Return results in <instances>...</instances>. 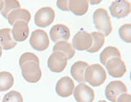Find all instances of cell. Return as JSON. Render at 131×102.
<instances>
[{"instance_id": "1", "label": "cell", "mask_w": 131, "mask_h": 102, "mask_svg": "<svg viewBox=\"0 0 131 102\" xmlns=\"http://www.w3.org/2000/svg\"><path fill=\"white\" fill-rule=\"evenodd\" d=\"M93 20L95 28L98 32L103 34L104 36H108L112 32V24L108 11L105 8H97L93 12Z\"/></svg>"}, {"instance_id": "2", "label": "cell", "mask_w": 131, "mask_h": 102, "mask_svg": "<svg viewBox=\"0 0 131 102\" xmlns=\"http://www.w3.org/2000/svg\"><path fill=\"white\" fill-rule=\"evenodd\" d=\"M106 79V72L99 64L89 65L84 73V80L92 87H99Z\"/></svg>"}, {"instance_id": "3", "label": "cell", "mask_w": 131, "mask_h": 102, "mask_svg": "<svg viewBox=\"0 0 131 102\" xmlns=\"http://www.w3.org/2000/svg\"><path fill=\"white\" fill-rule=\"evenodd\" d=\"M20 69L24 79L29 83H35L41 79L42 71L39 64L35 62H26L20 66Z\"/></svg>"}, {"instance_id": "4", "label": "cell", "mask_w": 131, "mask_h": 102, "mask_svg": "<svg viewBox=\"0 0 131 102\" xmlns=\"http://www.w3.org/2000/svg\"><path fill=\"white\" fill-rule=\"evenodd\" d=\"M55 11L51 7H43L36 11L35 15V23L37 26L45 28L54 21Z\"/></svg>"}, {"instance_id": "5", "label": "cell", "mask_w": 131, "mask_h": 102, "mask_svg": "<svg viewBox=\"0 0 131 102\" xmlns=\"http://www.w3.org/2000/svg\"><path fill=\"white\" fill-rule=\"evenodd\" d=\"M30 43L35 50L43 52L48 47L50 42H49V38L46 31L38 29L31 33Z\"/></svg>"}, {"instance_id": "6", "label": "cell", "mask_w": 131, "mask_h": 102, "mask_svg": "<svg viewBox=\"0 0 131 102\" xmlns=\"http://www.w3.org/2000/svg\"><path fill=\"white\" fill-rule=\"evenodd\" d=\"M128 92L126 85L120 80L112 81L107 84L105 89V96L106 99L112 102H116L118 96Z\"/></svg>"}, {"instance_id": "7", "label": "cell", "mask_w": 131, "mask_h": 102, "mask_svg": "<svg viewBox=\"0 0 131 102\" xmlns=\"http://www.w3.org/2000/svg\"><path fill=\"white\" fill-rule=\"evenodd\" d=\"M67 58L60 52H53L48 60V67L53 73H61L67 65Z\"/></svg>"}, {"instance_id": "8", "label": "cell", "mask_w": 131, "mask_h": 102, "mask_svg": "<svg viewBox=\"0 0 131 102\" xmlns=\"http://www.w3.org/2000/svg\"><path fill=\"white\" fill-rule=\"evenodd\" d=\"M93 44V39L89 33L86 31H79L74 35L72 47L75 50L88 51Z\"/></svg>"}, {"instance_id": "9", "label": "cell", "mask_w": 131, "mask_h": 102, "mask_svg": "<svg viewBox=\"0 0 131 102\" xmlns=\"http://www.w3.org/2000/svg\"><path fill=\"white\" fill-rule=\"evenodd\" d=\"M112 16L121 19L129 16L131 11V3L128 0H115L109 7Z\"/></svg>"}, {"instance_id": "10", "label": "cell", "mask_w": 131, "mask_h": 102, "mask_svg": "<svg viewBox=\"0 0 131 102\" xmlns=\"http://www.w3.org/2000/svg\"><path fill=\"white\" fill-rule=\"evenodd\" d=\"M73 94L76 102H93L95 98L93 88L84 83L78 84L75 87Z\"/></svg>"}, {"instance_id": "11", "label": "cell", "mask_w": 131, "mask_h": 102, "mask_svg": "<svg viewBox=\"0 0 131 102\" xmlns=\"http://www.w3.org/2000/svg\"><path fill=\"white\" fill-rule=\"evenodd\" d=\"M105 66L108 73L113 78H121L125 74L127 71L126 65L124 60L118 57L110 59Z\"/></svg>"}, {"instance_id": "12", "label": "cell", "mask_w": 131, "mask_h": 102, "mask_svg": "<svg viewBox=\"0 0 131 102\" xmlns=\"http://www.w3.org/2000/svg\"><path fill=\"white\" fill-rule=\"evenodd\" d=\"M75 87V83L71 77H62L56 84V92L61 97H69L73 94Z\"/></svg>"}, {"instance_id": "13", "label": "cell", "mask_w": 131, "mask_h": 102, "mask_svg": "<svg viewBox=\"0 0 131 102\" xmlns=\"http://www.w3.org/2000/svg\"><path fill=\"white\" fill-rule=\"evenodd\" d=\"M49 35L51 39L55 43L61 42V41H67L71 37V31L66 24H57L50 29Z\"/></svg>"}, {"instance_id": "14", "label": "cell", "mask_w": 131, "mask_h": 102, "mask_svg": "<svg viewBox=\"0 0 131 102\" xmlns=\"http://www.w3.org/2000/svg\"><path fill=\"white\" fill-rule=\"evenodd\" d=\"M29 34H30V28H29L27 22L20 20L13 24V28L12 30V35L16 43L24 42L25 40H26Z\"/></svg>"}, {"instance_id": "15", "label": "cell", "mask_w": 131, "mask_h": 102, "mask_svg": "<svg viewBox=\"0 0 131 102\" xmlns=\"http://www.w3.org/2000/svg\"><path fill=\"white\" fill-rule=\"evenodd\" d=\"M89 64L83 60H79L74 63L71 67V74L72 78L78 83H85L84 73Z\"/></svg>"}, {"instance_id": "16", "label": "cell", "mask_w": 131, "mask_h": 102, "mask_svg": "<svg viewBox=\"0 0 131 102\" xmlns=\"http://www.w3.org/2000/svg\"><path fill=\"white\" fill-rule=\"evenodd\" d=\"M17 43L12 37L10 28H3L0 30V47L3 50H11L14 48Z\"/></svg>"}, {"instance_id": "17", "label": "cell", "mask_w": 131, "mask_h": 102, "mask_svg": "<svg viewBox=\"0 0 131 102\" xmlns=\"http://www.w3.org/2000/svg\"><path fill=\"white\" fill-rule=\"evenodd\" d=\"M7 19L8 20V23L12 26H13L16 22L20 21V20H23V21L29 23L31 19V14L26 8L20 7L10 12Z\"/></svg>"}, {"instance_id": "18", "label": "cell", "mask_w": 131, "mask_h": 102, "mask_svg": "<svg viewBox=\"0 0 131 102\" xmlns=\"http://www.w3.org/2000/svg\"><path fill=\"white\" fill-rule=\"evenodd\" d=\"M89 4L87 0H70L69 11L75 16H83L89 10Z\"/></svg>"}, {"instance_id": "19", "label": "cell", "mask_w": 131, "mask_h": 102, "mask_svg": "<svg viewBox=\"0 0 131 102\" xmlns=\"http://www.w3.org/2000/svg\"><path fill=\"white\" fill-rule=\"evenodd\" d=\"M53 52H60L66 56L67 60L71 59L75 54V50L72 47V45L67 41H61L57 42L53 46Z\"/></svg>"}, {"instance_id": "20", "label": "cell", "mask_w": 131, "mask_h": 102, "mask_svg": "<svg viewBox=\"0 0 131 102\" xmlns=\"http://www.w3.org/2000/svg\"><path fill=\"white\" fill-rule=\"evenodd\" d=\"M114 57L121 58V51L116 47L109 46V47H106L105 49H103V51L101 52L100 61L103 65H106V62H107L110 59L114 58Z\"/></svg>"}, {"instance_id": "21", "label": "cell", "mask_w": 131, "mask_h": 102, "mask_svg": "<svg viewBox=\"0 0 131 102\" xmlns=\"http://www.w3.org/2000/svg\"><path fill=\"white\" fill-rule=\"evenodd\" d=\"M92 39H93V44L91 47L87 51L89 53H95L98 52L100 49L102 47L105 43V36L103 34L98 32V31H94L92 32L91 34Z\"/></svg>"}, {"instance_id": "22", "label": "cell", "mask_w": 131, "mask_h": 102, "mask_svg": "<svg viewBox=\"0 0 131 102\" xmlns=\"http://www.w3.org/2000/svg\"><path fill=\"white\" fill-rule=\"evenodd\" d=\"M14 84V78L11 73L7 71L0 72V92L9 90Z\"/></svg>"}, {"instance_id": "23", "label": "cell", "mask_w": 131, "mask_h": 102, "mask_svg": "<svg viewBox=\"0 0 131 102\" xmlns=\"http://www.w3.org/2000/svg\"><path fill=\"white\" fill-rule=\"evenodd\" d=\"M18 8H20V3L17 0H5L3 9L1 10V14L3 17L7 18L10 12Z\"/></svg>"}, {"instance_id": "24", "label": "cell", "mask_w": 131, "mask_h": 102, "mask_svg": "<svg viewBox=\"0 0 131 102\" xmlns=\"http://www.w3.org/2000/svg\"><path fill=\"white\" fill-rule=\"evenodd\" d=\"M119 35L121 39L127 43H131V24H125L119 29Z\"/></svg>"}, {"instance_id": "25", "label": "cell", "mask_w": 131, "mask_h": 102, "mask_svg": "<svg viewBox=\"0 0 131 102\" xmlns=\"http://www.w3.org/2000/svg\"><path fill=\"white\" fill-rule=\"evenodd\" d=\"M3 102H23V97L19 92L11 91L4 96Z\"/></svg>"}, {"instance_id": "26", "label": "cell", "mask_w": 131, "mask_h": 102, "mask_svg": "<svg viewBox=\"0 0 131 102\" xmlns=\"http://www.w3.org/2000/svg\"><path fill=\"white\" fill-rule=\"evenodd\" d=\"M26 62H35L39 64V59L35 54L32 52H25L20 56V60H19V65L20 66Z\"/></svg>"}, {"instance_id": "27", "label": "cell", "mask_w": 131, "mask_h": 102, "mask_svg": "<svg viewBox=\"0 0 131 102\" xmlns=\"http://www.w3.org/2000/svg\"><path fill=\"white\" fill-rule=\"evenodd\" d=\"M57 6L59 9L68 11H69V1L68 0H57Z\"/></svg>"}, {"instance_id": "28", "label": "cell", "mask_w": 131, "mask_h": 102, "mask_svg": "<svg viewBox=\"0 0 131 102\" xmlns=\"http://www.w3.org/2000/svg\"><path fill=\"white\" fill-rule=\"evenodd\" d=\"M116 102H131V95L128 92L123 93L118 96Z\"/></svg>"}, {"instance_id": "29", "label": "cell", "mask_w": 131, "mask_h": 102, "mask_svg": "<svg viewBox=\"0 0 131 102\" xmlns=\"http://www.w3.org/2000/svg\"><path fill=\"white\" fill-rule=\"evenodd\" d=\"M3 3H4V1H3V0H0V11H1V10L3 9Z\"/></svg>"}, {"instance_id": "30", "label": "cell", "mask_w": 131, "mask_h": 102, "mask_svg": "<svg viewBox=\"0 0 131 102\" xmlns=\"http://www.w3.org/2000/svg\"><path fill=\"white\" fill-rule=\"evenodd\" d=\"M102 1H95V2H94V1H90V2H89V3H91V4H93V5H94V4H98V3H100Z\"/></svg>"}, {"instance_id": "31", "label": "cell", "mask_w": 131, "mask_h": 102, "mask_svg": "<svg viewBox=\"0 0 131 102\" xmlns=\"http://www.w3.org/2000/svg\"><path fill=\"white\" fill-rule=\"evenodd\" d=\"M2 51H3V49H2L1 47H0V57L2 56Z\"/></svg>"}, {"instance_id": "32", "label": "cell", "mask_w": 131, "mask_h": 102, "mask_svg": "<svg viewBox=\"0 0 131 102\" xmlns=\"http://www.w3.org/2000/svg\"><path fill=\"white\" fill-rule=\"evenodd\" d=\"M97 102H107V101H106L104 100H99V101H97Z\"/></svg>"}]
</instances>
